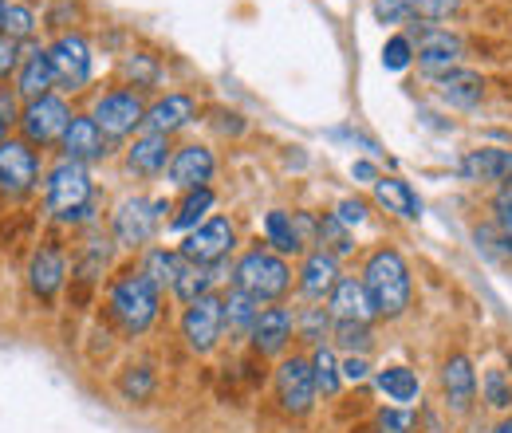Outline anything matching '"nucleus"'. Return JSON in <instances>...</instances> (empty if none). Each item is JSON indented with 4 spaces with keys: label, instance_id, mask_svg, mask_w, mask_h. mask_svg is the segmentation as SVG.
<instances>
[{
    "label": "nucleus",
    "instance_id": "1",
    "mask_svg": "<svg viewBox=\"0 0 512 433\" xmlns=\"http://www.w3.org/2000/svg\"><path fill=\"white\" fill-rule=\"evenodd\" d=\"M359 280H363V288H367V296L375 304V315H383V319L406 315L410 300H414V280H410V264L402 260L398 248L371 252Z\"/></svg>",
    "mask_w": 512,
    "mask_h": 433
},
{
    "label": "nucleus",
    "instance_id": "2",
    "mask_svg": "<svg viewBox=\"0 0 512 433\" xmlns=\"http://www.w3.org/2000/svg\"><path fill=\"white\" fill-rule=\"evenodd\" d=\"M158 308H162V288L142 268H123L111 280L107 311L127 335H146L154 327V319H158Z\"/></svg>",
    "mask_w": 512,
    "mask_h": 433
},
{
    "label": "nucleus",
    "instance_id": "3",
    "mask_svg": "<svg viewBox=\"0 0 512 433\" xmlns=\"http://www.w3.org/2000/svg\"><path fill=\"white\" fill-rule=\"evenodd\" d=\"M44 201H48V213L60 221V225H87L95 221V186H91V174L83 162H56L48 170V182H44Z\"/></svg>",
    "mask_w": 512,
    "mask_h": 433
},
{
    "label": "nucleus",
    "instance_id": "4",
    "mask_svg": "<svg viewBox=\"0 0 512 433\" xmlns=\"http://www.w3.org/2000/svg\"><path fill=\"white\" fill-rule=\"evenodd\" d=\"M233 288L249 292L260 304H280L292 288V268L288 256L272 252V248H249L237 264H233Z\"/></svg>",
    "mask_w": 512,
    "mask_h": 433
},
{
    "label": "nucleus",
    "instance_id": "5",
    "mask_svg": "<svg viewBox=\"0 0 512 433\" xmlns=\"http://www.w3.org/2000/svg\"><path fill=\"white\" fill-rule=\"evenodd\" d=\"M170 213V201H150V197H127L115 213H111V241L119 248H138L150 245L158 221Z\"/></svg>",
    "mask_w": 512,
    "mask_h": 433
},
{
    "label": "nucleus",
    "instance_id": "6",
    "mask_svg": "<svg viewBox=\"0 0 512 433\" xmlns=\"http://www.w3.org/2000/svg\"><path fill=\"white\" fill-rule=\"evenodd\" d=\"M316 398H320V390H316L312 359H304V355L280 359V367H276V402H280V410L292 414V418H308L316 410Z\"/></svg>",
    "mask_w": 512,
    "mask_h": 433
},
{
    "label": "nucleus",
    "instance_id": "7",
    "mask_svg": "<svg viewBox=\"0 0 512 433\" xmlns=\"http://www.w3.org/2000/svg\"><path fill=\"white\" fill-rule=\"evenodd\" d=\"M225 335V300L217 292L197 296L182 311V339L193 355H209Z\"/></svg>",
    "mask_w": 512,
    "mask_h": 433
},
{
    "label": "nucleus",
    "instance_id": "8",
    "mask_svg": "<svg viewBox=\"0 0 512 433\" xmlns=\"http://www.w3.org/2000/svg\"><path fill=\"white\" fill-rule=\"evenodd\" d=\"M71 119L75 115L60 95H44V99L20 107V134L28 146H56V142H64V130L71 126Z\"/></svg>",
    "mask_w": 512,
    "mask_h": 433
},
{
    "label": "nucleus",
    "instance_id": "9",
    "mask_svg": "<svg viewBox=\"0 0 512 433\" xmlns=\"http://www.w3.org/2000/svg\"><path fill=\"white\" fill-rule=\"evenodd\" d=\"M410 44H414V60L418 67L434 79L449 67H461V56H465V40L453 36L449 28H434V24H418L414 32H406Z\"/></svg>",
    "mask_w": 512,
    "mask_h": 433
},
{
    "label": "nucleus",
    "instance_id": "10",
    "mask_svg": "<svg viewBox=\"0 0 512 433\" xmlns=\"http://www.w3.org/2000/svg\"><path fill=\"white\" fill-rule=\"evenodd\" d=\"M48 60L56 71V83L64 91H83L91 83V71H95V56H91V44L79 36V32H60L48 48Z\"/></svg>",
    "mask_w": 512,
    "mask_h": 433
},
{
    "label": "nucleus",
    "instance_id": "11",
    "mask_svg": "<svg viewBox=\"0 0 512 433\" xmlns=\"http://www.w3.org/2000/svg\"><path fill=\"white\" fill-rule=\"evenodd\" d=\"M91 119L99 123V130H103L107 138H127L130 130H138V126L146 123V103H142L138 91L115 87V91H107V95L95 99Z\"/></svg>",
    "mask_w": 512,
    "mask_h": 433
},
{
    "label": "nucleus",
    "instance_id": "12",
    "mask_svg": "<svg viewBox=\"0 0 512 433\" xmlns=\"http://www.w3.org/2000/svg\"><path fill=\"white\" fill-rule=\"evenodd\" d=\"M233 245H237L233 221L229 217H209L193 233H186V241L178 245V252L186 260H193V264H221V260H229Z\"/></svg>",
    "mask_w": 512,
    "mask_h": 433
},
{
    "label": "nucleus",
    "instance_id": "13",
    "mask_svg": "<svg viewBox=\"0 0 512 433\" xmlns=\"http://www.w3.org/2000/svg\"><path fill=\"white\" fill-rule=\"evenodd\" d=\"M36 186H40L36 150L24 138H8L0 146V193L4 197H28Z\"/></svg>",
    "mask_w": 512,
    "mask_h": 433
},
{
    "label": "nucleus",
    "instance_id": "14",
    "mask_svg": "<svg viewBox=\"0 0 512 433\" xmlns=\"http://www.w3.org/2000/svg\"><path fill=\"white\" fill-rule=\"evenodd\" d=\"M64 284H67L64 248L56 245V241H44V245L32 252V260H28V288H32V296L40 304H52L64 292Z\"/></svg>",
    "mask_w": 512,
    "mask_h": 433
},
{
    "label": "nucleus",
    "instance_id": "15",
    "mask_svg": "<svg viewBox=\"0 0 512 433\" xmlns=\"http://www.w3.org/2000/svg\"><path fill=\"white\" fill-rule=\"evenodd\" d=\"M292 335H296V315H292V308L268 304V308L256 315L253 331H249V343H253V351L260 359H276V355L288 351Z\"/></svg>",
    "mask_w": 512,
    "mask_h": 433
},
{
    "label": "nucleus",
    "instance_id": "16",
    "mask_svg": "<svg viewBox=\"0 0 512 433\" xmlns=\"http://www.w3.org/2000/svg\"><path fill=\"white\" fill-rule=\"evenodd\" d=\"M213 174H217V158H213V150L201 146V142L178 146L174 158H170V166H166L170 186L186 189V193H190V189H205L213 182Z\"/></svg>",
    "mask_w": 512,
    "mask_h": 433
},
{
    "label": "nucleus",
    "instance_id": "17",
    "mask_svg": "<svg viewBox=\"0 0 512 433\" xmlns=\"http://www.w3.org/2000/svg\"><path fill=\"white\" fill-rule=\"evenodd\" d=\"M477 390H481V378L473 371V359L469 355H449L442 363V398L453 414H469L473 402H477Z\"/></svg>",
    "mask_w": 512,
    "mask_h": 433
},
{
    "label": "nucleus",
    "instance_id": "18",
    "mask_svg": "<svg viewBox=\"0 0 512 433\" xmlns=\"http://www.w3.org/2000/svg\"><path fill=\"white\" fill-rule=\"evenodd\" d=\"M461 178L477 186H509L512 182V150L509 146H477L461 158Z\"/></svg>",
    "mask_w": 512,
    "mask_h": 433
},
{
    "label": "nucleus",
    "instance_id": "19",
    "mask_svg": "<svg viewBox=\"0 0 512 433\" xmlns=\"http://www.w3.org/2000/svg\"><path fill=\"white\" fill-rule=\"evenodd\" d=\"M430 83H434L438 99H442L446 107H453V111H473V107H481V99H485V79H481V71H473V67H449L442 75H434Z\"/></svg>",
    "mask_w": 512,
    "mask_h": 433
},
{
    "label": "nucleus",
    "instance_id": "20",
    "mask_svg": "<svg viewBox=\"0 0 512 433\" xmlns=\"http://www.w3.org/2000/svg\"><path fill=\"white\" fill-rule=\"evenodd\" d=\"M111 138L99 130V123L91 119V115H75L71 119V126L64 130V142H60V150H64V158H71V162H99V158H107L111 150Z\"/></svg>",
    "mask_w": 512,
    "mask_h": 433
},
{
    "label": "nucleus",
    "instance_id": "21",
    "mask_svg": "<svg viewBox=\"0 0 512 433\" xmlns=\"http://www.w3.org/2000/svg\"><path fill=\"white\" fill-rule=\"evenodd\" d=\"M327 315H331L335 323H371V319H375V304H371L363 280L343 276V280L335 284V292L327 296Z\"/></svg>",
    "mask_w": 512,
    "mask_h": 433
},
{
    "label": "nucleus",
    "instance_id": "22",
    "mask_svg": "<svg viewBox=\"0 0 512 433\" xmlns=\"http://www.w3.org/2000/svg\"><path fill=\"white\" fill-rule=\"evenodd\" d=\"M174 158V146H170V134H154V130H142L127 150V170L138 178H154L170 166Z\"/></svg>",
    "mask_w": 512,
    "mask_h": 433
},
{
    "label": "nucleus",
    "instance_id": "23",
    "mask_svg": "<svg viewBox=\"0 0 512 433\" xmlns=\"http://www.w3.org/2000/svg\"><path fill=\"white\" fill-rule=\"evenodd\" d=\"M52 87H56V71H52L48 52L24 44V63H20V71H16V95H20L24 103H36V99L52 95Z\"/></svg>",
    "mask_w": 512,
    "mask_h": 433
},
{
    "label": "nucleus",
    "instance_id": "24",
    "mask_svg": "<svg viewBox=\"0 0 512 433\" xmlns=\"http://www.w3.org/2000/svg\"><path fill=\"white\" fill-rule=\"evenodd\" d=\"M343 276H339V260L331 256V252H308L304 256V264H300V292H304V300H312V304H323L331 292H335V284H339Z\"/></svg>",
    "mask_w": 512,
    "mask_h": 433
},
{
    "label": "nucleus",
    "instance_id": "25",
    "mask_svg": "<svg viewBox=\"0 0 512 433\" xmlns=\"http://www.w3.org/2000/svg\"><path fill=\"white\" fill-rule=\"evenodd\" d=\"M193 115H197V103H193L190 95L170 91V95H162L158 103L146 107V123H142V130H154V134H178L182 126L193 123Z\"/></svg>",
    "mask_w": 512,
    "mask_h": 433
},
{
    "label": "nucleus",
    "instance_id": "26",
    "mask_svg": "<svg viewBox=\"0 0 512 433\" xmlns=\"http://www.w3.org/2000/svg\"><path fill=\"white\" fill-rule=\"evenodd\" d=\"M229 268V260H221V264H193L186 260V268L178 272V280H174V296L182 300V304H193L197 296H205V292H213V284H217V276Z\"/></svg>",
    "mask_w": 512,
    "mask_h": 433
},
{
    "label": "nucleus",
    "instance_id": "27",
    "mask_svg": "<svg viewBox=\"0 0 512 433\" xmlns=\"http://www.w3.org/2000/svg\"><path fill=\"white\" fill-rule=\"evenodd\" d=\"M375 386L390 406H414L422 398V382L410 367H383L375 374Z\"/></svg>",
    "mask_w": 512,
    "mask_h": 433
},
{
    "label": "nucleus",
    "instance_id": "28",
    "mask_svg": "<svg viewBox=\"0 0 512 433\" xmlns=\"http://www.w3.org/2000/svg\"><path fill=\"white\" fill-rule=\"evenodd\" d=\"M371 189H375V201L383 205L386 213H398L406 221H418L422 217V201L410 189V182H402V178H379Z\"/></svg>",
    "mask_w": 512,
    "mask_h": 433
},
{
    "label": "nucleus",
    "instance_id": "29",
    "mask_svg": "<svg viewBox=\"0 0 512 433\" xmlns=\"http://www.w3.org/2000/svg\"><path fill=\"white\" fill-rule=\"evenodd\" d=\"M264 241H268L272 252H280V256H300L308 248L304 237H300V229H296V217L284 213V209H272L264 217Z\"/></svg>",
    "mask_w": 512,
    "mask_h": 433
},
{
    "label": "nucleus",
    "instance_id": "30",
    "mask_svg": "<svg viewBox=\"0 0 512 433\" xmlns=\"http://www.w3.org/2000/svg\"><path fill=\"white\" fill-rule=\"evenodd\" d=\"M158 288H174V280H178V272L186 268V256L178 252V248H146L142 252V264H138Z\"/></svg>",
    "mask_w": 512,
    "mask_h": 433
},
{
    "label": "nucleus",
    "instance_id": "31",
    "mask_svg": "<svg viewBox=\"0 0 512 433\" xmlns=\"http://www.w3.org/2000/svg\"><path fill=\"white\" fill-rule=\"evenodd\" d=\"M225 331L229 335H249L256 323V315H260V300H253L249 292H241V288H229L225 296Z\"/></svg>",
    "mask_w": 512,
    "mask_h": 433
},
{
    "label": "nucleus",
    "instance_id": "32",
    "mask_svg": "<svg viewBox=\"0 0 512 433\" xmlns=\"http://www.w3.org/2000/svg\"><path fill=\"white\" fill-rule=\"evenodd\" d=\"M213 189H190L186 197H182V205H178V213L170 217V229L174 233H193L201 221H209V209H213Z\"/></svg>",
    "mask_w": 512,
    "mask_h": 433
},
{
    "label": "nucleus",
    "instance_id": "33",
    "mask_svg": "<svg viewBox=\"0 0 512 433\" xmlns=\"http://www.w3.org/2000/svg\"><path fill=\"white\" fill-rule=\"evenodd\" d=\"M154 386H158V378H154V367H146V363H134L119 374V394L134 406H146L154 398Z\"/></svg>",
    "mask_w": 512,
    "mask_h": 433
},
{
    "label": "nucleus",
    "instance_id": "34",
    "mask_svg": "<svg viewBox=\"0 0 512 433\" xmlns=\"http://www.w3.org/2000/svg\"><path fill=\"white\" fill-rule=\"evenodd\" d=\"M312 374H316V390H320L323 398H335L339 394V386H343V367H339V359H335V351L320 343L316 351H312Z\"/></svg>",
    "mask_w": 512,
    "mask_h": 433
},
{
    "label": "nucleus",
    "instance_id": "35",
    "mask_svg": "<svg viewBox=\"0 0 512 433\" xmlns=\"http://www.w3.org/2000/svg\"><path fill=\"white\" fill-rule=\"evenodd\" d=\"M331 343L347 355H367L375 347V335H371V323H335L331 319Z\"/></svg>",
    "mask_w": 512,
    "mask_h": 433
},
{
    "label": "nucleus",
    "instance_id": "36",
    "mask_svg": "<svg viewBox=\"0 0 512 433\" xmlns=\"http://www.w3.org/2000/svg\"><path fill=\"white\" fill-rule=\"evenodd\" d=\"M316 245H320L323 252H331L335 260H339V256H351V252H355L351 229H347V225H343V221H339L335 213H323V217H320V241H316Z\"/></svg>",
    "mask_w": 512,
    "mask_h": 433
},
{
    "label": "nucleus",
    "instance_id": "37",
    "mask_svg": "<svg viewBox=\"0 0 512 433\" xmlns=\"http://www.w3.org/2000/svg\"><path fill=\"white\" fill-rule=\"evenodd\" d=\"M473 241H477V248H481L489 260L512 264V233H505L497 221H489V225H477V229H473Z\"/></svg>",
    "mask_w": 512,
    "mask_h": 433
},
{
    "label": "nucleus",
    "instance_id": "38",
    "mask_svg": "<svg viewBox=\"0 0 512 433\" xmlns=\"http://www.w3.org/2000/svg\"><path fill=\"white\" fill-rule=\"evenodd\" d=\"M481 398H485V406H493V410H501V414H509L512 410V378L509 371H485L481 374Z\"/></svg>",
    "mask_w": 512,
    "mask_h": 433
},
{
    "label": "nucleus",
    "instance_id": "39",
    "mask_svg": "<svg viewBox=\"0 0 512 433\" xmlns=\"http://www.w3.org/2000/svg\"><path fill=\"white\" fill-rule=\"evenodd\" d=\"M32 32H36V12H32L28 4H8L0 36H8V40H16V44H28Z\"/></svg>",
    "mask_w": 512,
    "mask_h": 433
},
{
    "label": "nucleus",
    "instance_id": "40",
    "mask_svg": "<svg viewBox=\"0 0 512 433\" xmlns=\"http://www.w3.org/2000/svg\"><path fill=\"white\" fill-rule=\"evenodd\" d=\"M296 331H300L304 343L320 347L323 339L331 335V315H327V308H304L296 315Z\"/></svg>",
    "mask_w": 512,
    "mask_h": 433
},
{
    "label": "nucleus",
    "instance_id": "41",
    "mask_svg": "<svg viewBox=\"0 0 512 433\" xmlns=\"http://www.w3.org/2000/svg\"><path fill=\"white\" fill-rule=\"evenodd\" d=\"M414 430H418L414 406H383L375 414V433H414Z\"/></svg>",
    "mask_w": 512,
    "mask_h": 433
},
{
    "label": "nucleus",
    "instance_id": "42",
    "mask_svg": "<svg viewBox=\"0 0 512 433\" xmlns=\"http://www.w3.org/2000/svg\"><path fill=\"white\" fill-rule=\"evenodd\" d=\"M414 63V44L410 36H390L383 44V67L386 71H406Z\"/></svg>",
    "mask_w": 512,
    "mask_h": 433
},
{
    "label": "nucleus",
    "instance_id": "43",
    "mask_svg": "<svg viewBox=\"0 0 512 433\" xmlns=\"http://www.w3.org/2000/svg\"><path fill=\"white\" fill-rule=\"evenodd\" d=\"M414 20H453L461 12V0H410Z\"/></svg>",
    "mask_w": 512,
    "mask_h": 433
},
{
    "label": "nucleus",
    "instance_id": "44",
    "mask_svg": "<svg viewBox=\"0 0 512 433\" xmlns=\"http://www.w3.org/2000/svg\"><path fill=\"white\" fill-rule=\"evenodd\" d=\"M123 71L130 75V83L134 87H154L158 83V63L150 60V56H127V63H123Z\"/></svg>",
    "mask_w": 512,
    "mask_h": 433
},
{
    "label": "nucleus",
    "instance_id": "45",
    "mask_svg": "<svg viewBox=\"0 0 512 433\" xmlns=\"http://www.w3.org/2000/svg\"><path fill=\"white\" fill-rule=\"evenodd\" d=\"M371 12H375L379 24H406V20H414L410 0H371Z\"/></svg>",
    "mask_w": 512,
    "mask_h": 433
},
{
    "label": "nucleus",
    "instance_id": "46",
    "mask_svg": "<svg viewBox=\"0 0 512 433\" xmlns=\"http://www.w3.org/2000/svg\"><path fill=\"white\" fill-rule=\"evenodd\" d=\"M20 63H24V44H16V40L0 36V79L16 75V71H20Z\"/></svg>",
    "mask_w": 512,
    "mask_h": 433
},
{
    "label": "nucleus",
    "instance_id": "47",
    "mask_svg": "<svg viewBox=\"0 0 512 433\" xmlns=\"http://www.w3.org/2000/svg\"><path fill=\"white\" fill-rule=\"evenodd\" d=\"M493 221H497L505 233H512V182L501 186V193L493 197Z\"/></svg>",
    "mask_w": 512,
    "mask_h": 433
},
{
    "label": "nucleus",
    "instance_id": "48",
    "mask_svg": "<svg viewBox=\"0 0 512 433\" xmlns=\"http://www.w3.org/2000/svg\"><path fill=\"white\" fill-rule=\"evenodd\" d=\"M335 217H339L347 229H351V225H363V221H367V205H363V201H355V197H347V201H339V205H335Z\"/></svg>",
    "mask_w": 512,
    "mask_h": 433
},
{
    "label": "nucleus",
    "instance_id": "49",
    "mask_svg": "<svg viewBox=\"0 0 512 433\" xmlns=\"http://www.w3.org/2000/svg\"><path fill=\"white\" fill-rule=\"evenodd\" d=\"M339 367H343V382H367V378H371V363H367V355H347Z\"/></svg>",
    "mask_w": 512,
    "mask_h": 433
},
{
    "label": "nucleus",
    "instance_id": "50",
    "mask_svg": "<svg viewBox=\"0 0 512 433\" xmlns=\"http://www.w3.org/2000/svg\"><path fill=\"white\" fill-rule=\"evenodd\" d=\"M351 178L363 182V186H375V182H379V170H375L371 162H351Z\"/></svg>",
    "mask_w": 512,
    "mask_h": 433
},
{
    "label": "nucleus",
    "instance_id": "51",
    "mask_svg": "<svg viewBox=\"0 0 512 433\" xmlns=\"http://www.w3.org/2000/svg\"><path fill=\"white\" fill-rule=\"evenodd\" d=\"M493 433H512V414H505V418L493 426Z\"/></svg>",
    "mask_w": 512,
    "mask_h": 433
},
{
    "label": "nucleus",
    "instance_id": "52",
    "mask_svg": "<svg viewBox=\"0 0 512 433\" xmlns=\"http://www.w3.org/2000/svg\"><path fill=\"white\" fill-rule=\"evenodd\" d=\"M426 422H430V430H422V433H446L442 426H438V422H434V418H430V414H426Z\"/></svg>",
    "mask_w": 512,
    "mask_h": 433
},
{
    "label": "nucleus",
    "instance_id": "53",
    "mask_svg": "<svg viewBox=\"0 0 512 433\" xmlns=\"http://www.w3.org/2000/svg\"><path fill=\"white\" fill-rule=\"evenodd\" d=\"M4 142H8V123L0 119V146H4Z\"/></svg>",
    "mask_w": 512,
    "mask_h": 433
},
{
    "label": "nucleus",
    "instance_id": "54",
    "mask_svg": "<svg viewBox=\"0 0 512 433\" xmlns=\"http://www.w3.org/2000/svg\"><path fill=\"white\" fill-rule=\"evenodd\" d=\"M4 12H8V0H0V28H4Z\"/></svg>",
    "mask_w": 512,
    "mask_h": 433
},
{
    "label": "nucleus",
    "instance_id": "55",
    "mask_svg": "<svg viewBox=\"0 0 512 433\" xmlns=\"http://www.w3.org/2000/svg\"><path fill=\"white\" fill-rule=\"evenodd\" d=\"M351 433H375V426H355Z\"/></svg>",
    "mask_w": 512,
    "mask_h": 433
},
{
    "label": "nucleus",
    "instance_id": "56",
    "mask_svg": "<svg viewBox=\"0 0 512 433\" xmlns=\"http://www.w3.org/2000/svg\"><path fill=\"white\" fill-rule=\"evenodd\" d=\"M509 371H512V351H509Z\"/></svg>",
    "mask_w": 512,
    "mask_h": 433
}]
</instances>
